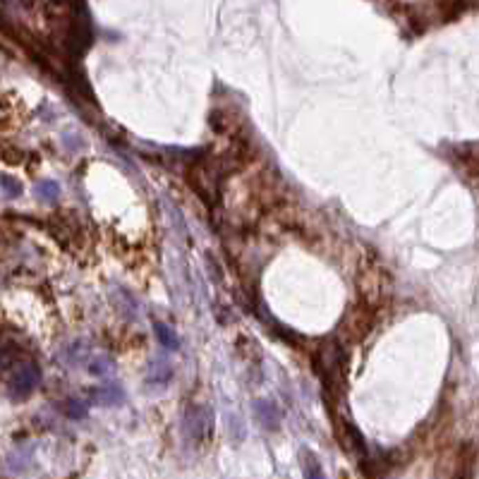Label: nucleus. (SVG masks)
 <instances>
[{
  "instance_id": "1",
  "label": "nucleus",
  "mask_w": 479,
  "mask_h": 479,
  "mask_svg": "<svg viewBox=\"0 0 479 479\" xmlns=\"http://www.w3.org/2000/svg\"><path fill=\"white\" fill-rule=\"evenodd\" d=\"M183 431L192 443H204L214 431V410L206 405H190L183 420Z\"/></svg>"
},
{
  "instance_id": "2",
  "label": "nucleus",
  "mask_w": 479,
  "mask_h": 479,
  "mask_svg": "<svg viewBox=\"0 0 479 479\" xmlns=\"http://www.w3.org/2000/svg\"><path fill=\"white\" fill-rule=\"evenodd\" d=\"M41 381V371H39L37 365H22L14 369L12 379H10V398L12 400H24L27 396H32L34 388Z\"/></svg>"
},
{
  "instance_id": "3",
  "label": "nucleus",
  "mask_w": 479,
  "mask_h": 479,
  "mask_svg": "<svg viewBox=\"0 0 479 479\" xmlns=\"http://www.w3.org/2000/svg\"><path fill=\"white\" fill-rule=\"evenodd\" d=\"M254 417L264 429H271L276 431L281 427V412L274 402L269 400H256L254 402Z\"/></svg>"
},
{
  "instance_id": "4",
  "label": "nucleus",
  "mask_w": 479,
  "mask_h": 479,
  "mask_svg": "<svg viewBox=\"0 0 479 479\" xmlns=\"http://www.w3.org/2000/svg\"><path fill=\"white\" fill-rule=\"evenodd\" d=\"M92 398L99 405H118L125 400V393L120 386H101L92 393Z\"/></svg>"
},
{
  "instance_id": "5",
  "label": "nucleus",
  "mask_w": 479,
  "mask_h": 479,
  "mask_svg": "<svg viewBox=\"0 0 479 479\" xmlns=\"http://www.w3.org/2000/svg\"><path fill=\"white\" fill-rule=\"evenodd\" d=\"M302 470H305V479H324L319 458L312 451H302Z\"/></svg>"
},
{
  "instance_id": "6",
  "label": "nucleus",
  "mask_w": 479,
  "mask_h": 479,
  "mask_svg": "<svg viewBox=\"0 0 479 479\" xmlns=\"http://www.w3.org/2000/svg\"><path fill=\"white\" fill-rule=\"evenodd\" d=\"M154 329H156V336H159V340L163 343V347H168V350H178L180 340H178V336H175L173 331L168 329V326H165V324H154Z\"/></svg>"
},
{
  "instance_id": "7",
  "label": "nucleus",
  "mask_w": 479,
  "mask_h": 479,
  "mask_svg": "<svg viewBox=\"0 0 479 479\" xmlns=\"http://www.w3.org/2000/svg\"><path fill=\"white\" fill-rule=\"evenodd\" d=\"M170 376H173V369H170L165 362H156L154 367H151V374H149V381L151 383H168Z\"/></svg>"
},
{
  "instance_id": "8",
  "label": "nucleus",
  "mask_w": 479,
  "mask_h": 479,
  "mask_svg": "<svg viewBox=\"0 0 479 479\" xmlns=\"http://www.w3.org/2000/svg\"><path fill=\"white\" fill-rule=\"evenodd\" d=\"M63 412L70 417V420H84V417H87V402L74 400V398H72V400L65 402Z\"/></svg>"
},
{
  "instance_id": "9",
  "label": "nucleus",
  "mask_w": 479,
  "mask_h": 479,
  "mask_svg": "<svg viewBox=\"0 0 479 479\" xmlns=\"http://www.w3.org/2000/svg\"><path fill=\"white\" fill-rule=\"evenodd\" d=\"M110 369H113V362H110L108 357H103V355H99L92 362V365H89V371H92V374H96V376H105Z\"/></svg>"
},
{
  "instance_id": "10",
  "label": "nucleus",
  "mask_w": 479,
  "mask_h": 479,
  "mask_svg": "<svg viewBox=\"0 0 479 479\" xmlns=\"http://www.w3.org/2000/svg\"><path fill=\"white\" fill-rule=\"evenodd\" d=\"M37 192H39V194H41L46 201H55V199H58V194H60V187H58V183H50V180H43V183H39Z\"/></svg>"
},
{
  "instance_id": "11",
  "label": "nucleus",
  "mask_w": 479,
  "mask_h": 479,
  "mask_svg": "<svg viewBox=\"0 0 479 479\" xmlns=\"http://www.w3.org/2000/svg\"><path fill=\"white\" fill-rule=\"evenodd\" d=\"M3 194L8 196V199H14V196L22 194V185L14 183L10 175H5V178H3Z\"/></svg>"
},
{
  "instance_id": "12",
  "label": "nucleus",
  "mask_w": 479,
  "mask_h": 479,
  "mask_svg": "<svg viewBox=\"0 0 479 479\" xmlns=\"http://www.w3.org/2000/svg\"><path fill=\"white\" fill-rule=\"evenodd\" d=\"M84 347H87V345L79 340V343H74V345L68 350V360L72 362V365H79V362L84 360V355H87V352H84Z\"/></svg>"
},
{
  "instance_id": "13",
  "label": "nucleus",
  "mask_w": 479,
  "mask_h": 479,
  "mask_svg": "<svg viewBox=\"0 0 479 479\" xmlns=\"http://www.w3.org/2000/svg\"><path fill=\"white\" fill-rule=\"evenodd\" d=\"M74 139H79V134H77V137H74V134H65V139H63V142H65V146H68V149L70 151H72V154H74V151H77V149H82V142H74Z\"/></svg>"
}]
</instances>
